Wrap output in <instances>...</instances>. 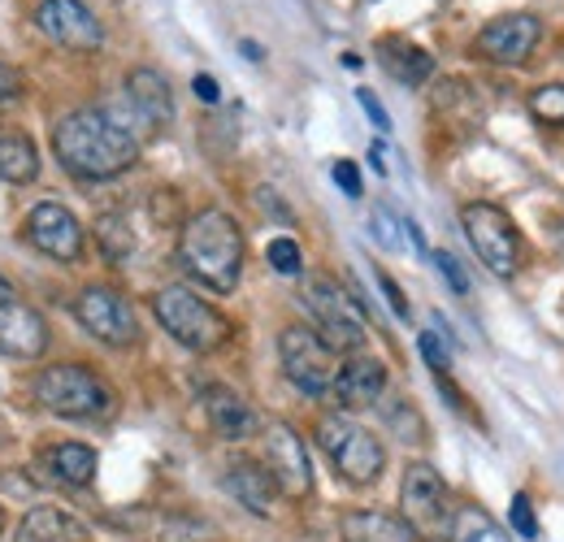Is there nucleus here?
<instances>
[{
  "instance_id": "nucleus-16",
  "label": "nucleus",
  "mask_w": 564,
  "mask_h": 542,
  "mask_svg": "<svg viewBox=\"0 0 564 542\" xmlns=\"http://www.w3.org/2000/svg\"><path fill=\"white\" fill-rule=\"evenodd\" d=\"M127 100H131L135 118H140L148 131H161V127L174 122V91H170V78L161 69L152 66L131 69L127 74Z\"/></svg>"
},
{
  "instance_id": "nucleus-29",
  "label": "nucleus",
  "mask_w": 564,
  "mask_h": 542,
  "mask_svg": "<svg viewBox=\"0 0 564 542\" xmlns=\"http://www.w3.org/2000/svg\"><path fill=\"white\" fill-rule=\"evenodd\" d=\"M512 530L521 539H539V521H534V508L525 495H512Z\"/></svg>"
},
{
  "instance_id": "nucleus-11",
  "label": "nucleus",
  "mask_w": 564,
  "mask_h": 542,
  "mask_svg": "<svg viewBox=\"0 0 564 542\" xmlns=\"http://www.w3.org/2000/svg\"><path fill=\"white\" fill-rule=\"evenodd\" d=\"M35 26H40L53 44H62V48H70V53H96L100 40H105L96 13H91L87 4H78V0H44V4L35 9Z\"/></svg>"
},
{
  "instance_id": "nucleus-19",
  "label": "nucleus",
  "mask_w": 564,
  "mask_h": 542,
  "mask_svg": "<svg viewBox=\"0 0 564 542\" xmlns=\"http://www.w3.org/2000/svg\"><path fill=\"white\" fill-rule=\"evenodd\" d=\"M200 404H205V416H209V425L221 438L243 443V438L257 434V412L243 404V395H235L230 387H217V382L205 387L200 391Z\"/></svg>"
},
{
  "instance_id": "nucleus-5",
  "label": "nucleus",
  "mask_w": 564,
  "mask_h": 542,
  "mask_svg": "<svg viewBox=\"0 0 564 542\" xmlns=\"http://www.w3.org/2000/svg\"><path fill=\"white\" fill-rule=\"evenodd\" d=\"M35 404L48 408L53 416L96 421L113 412V391L83 365H53L35 378Z\"/></svg>"
},
{
  "instance_id": "nucleus-38",
  "label": "nucleus",
  "mask_w": 564,
  "mask_h": 542,
  "mask_svg": "<svg viewBox=\"0 0 564 542\" xmlns=\"http://www.w3.org/2000/svg\"><path fill=\"white\" fill-rule=\"evenodd\" d=\"M369 161H373V170H378V174H387V161H382V148H369Z\"/></svg>"
},
{
  "instance_id": "nucleus-35",
  "label": "nucleus",
  "mask_w": 564,
  "mask_h": 542,
  "mask_svg": "<svg viewBox=\"0 0 564 542\" xmlns=\"http://www.w3.org/2000/svg\"><path fill=\"white\" fill-rule=\"evenodd\" d=\"M378 286L387 291V304H391V313H395V317L404 322V317H409V300H404V291H400V286H395V282H391L387 273H378Z\"/></svg>"
},
{
  "instance_id": "nucleus-17",
  "label": "nucleus",
  "mask_w": 564,
  "mask_h": 542,
  "mask_svg": "<svg viewBox=\"0 0 564 542\" xmlns=\"http://www.w3.org/2000/svg\"><path fill=\"white\" fill-rule=\"evenodd\" d=\"M226 490L257 517H270L274 512V499H279V481L265 469V460H252V456H235L226 465Z\"/></svg>"
},
{
  "instance_id": "nucleus-28",
  "label": "nucleus",
  "mask_w": 564,
  "mask_h": 542,
  "mask_svg": "<svg viewBox=\"0 0 564 542\" xmlns=\"http://www.w3.org/2000/svg\"><path fill=\"white\" fill-rule=\"evenodd\" d=\"M265 257H270V265H274V270H279V273H286V278H295V273L304 270V257H300V243H295V239H286V235H282V239H274V243H270V252H265Z\"/></svg>"
},
{
  "instance_id": "nucleus-24",
  "label": "nucleus",
  "mask_w": 564,
  "mask_h": 542,
  "mask_svg": "<svg viewBox=\"0 0 564 542\" xmlns=\"http://www.w3.org/2000/svg\"><path fill=\"white\" fill-rule=\"evenodd\" d=\"M378 53H382V66L391 69L400 83H409V87H422L425 78L434 74V57L417 44H409V40H382Z\"/></svg>"
},
{
  "instance_id": "nucleus-4",
  "label": "nucleus",
  "mask_w": 564,
  "mask_h": 542,
  "mask_svg": "<svg viewBox=\"0 0 564 542\" xmlns=\"http://www.w3.org/2000/svg\"><path fill=\"white\" fill-rule=\"evenodd\" d=\"M308 317H313V330L322 335V343L330 351H360L369 330H365V308L356 304V295H348L335 278H308L304 291H300Z\"/></svg>"
},
{
  "instance_id": "nucleus-2",
  "label": "nucleus",
  "mask_w": 564,
  "mask_h": 542,
  "mask_svg": "<svg viewBox=\"0 0 564 542\" xmlns=\"http://www.w3.org/2000/svg\"><path fill=\"white\" fill-rule=\"evenodd\" d=\"M178 261L196 282H205L209 291H235L239 270H243V230L235 226L230 213L205 208L196 213L183 235H178Z\"/></svg>"
},
{
  "instance_id": "nucleus-22",
  "label": "nucleus",
  "mask_w": 564,
  "mask_h": 542,
  "mask_svg": "<svg viewBox=\"0 0 564 542\" xmlns=\"http://www.w3.org/2000/svg\"><path fill=\"white\" fill-rule=\"evenodd\" d=\"M40 174V152L26 131H13V127H0V178L22 187Z\"/></svg>"
},
{
  "instance_id": "nucleus-32",
  "label": "nucleus",
  "mask_w": 564,
  "mask_h": 542,
  "mask_svg": "<svg viewBox=\"0 0 564 542\" xmlns=\"http://www.w3.org/2000/svg\"><path fill=\"white\" fill-rule=\"evenodd\" d=\"M434 265H438V273L452 282V291H456V295H465V291H469V278L460 273V261H456L452 252H434Z\"/></svg>"
},
{
  "instance_id": "nucleus-20",
  "label": "nucleus",
  "mask_w": 564,
  "mask_h": 542,
  "mask_svg": "<svg viewBox=\"0 0 564 542\" xmlns=\"http://www.w3.org/2000/svg\"><path fill=\"white\" fill-rule=\"evenodd\" d=\"M18 542H91V534L62 508H31L18 530Z\"/></svg>"
},
{
  "instance_id": "nucleus-1",
  "label": "nucleus",
  "mask_w": 564,
  "mask_h": 542,
  "mask_svg": "<svg viewBox=\"0 0 564 542\" xmlns=\"http://www.w3.org/2000/svg\"><path fill=\"white\" fill-rule=\"evenodd\" d=\"M53 152L74 178H118L140 161V139L105 109H74L53 131Z\"/></svg>"
},
{
  "instance_id": "nucleus-3",
  "label": "nucleus",
  "mask_w": 564,
  "mask_h": 542,
  "mask_svg": "<svg viewBox=\"0 0 564 542\" xmlns=\"http://www.w3.org/2000/svg\"><path fill=\"white\" fill-rule=\"evenodd\" d=\"M156 322L165 326V335H174V343H183L187 351H217L230 339V322L213 308L209 300H200L187 286H165L152 300Z\"/></svg>"
},
{
  "instance_id": "nucleus-12",
  "label": "nucleus",
  "mask_w": 564,
  "mask_h": 542,
  "mask_svg": "<svg viewBox=\"0 0 564 542\" xmlns=\"http://www.w3.org/2000/svg\"><path fill=\"white\" fill-rule=\"evenodd\" d=\"M26 239L62 265H74L83 257V226L66 204H35L31 217H26Z\"/></svg>"
},
{
  "instance_id": "nucleus-6",
  "label": "nucleus",
  "mask_w": 564,
  "mask_h": 542,
  "mask_svg": "<svg viewBox=\"0 0 564 542\" xmlns=\"http://www.w3.org/2000/svg\"><path fill=\"white\" fill-rule=\"evenodd\" d=\"M317 438H322L330 465L344 474V481H352V486H369V481H378L382 469H387L382 443L365 425L348 421V416H326L317 425Z\"/></svg>"
},
{
  "instance_id": "nucleus-36",
  "label": "nucleus",
  "mask_w": 564,
  "mask_h": 542,
  "mask_svg": "<svg viewBox=\"0 0 564 542\" xmlns=\"http://www.w3.org/2000/svg\"><path fill=\"white\" fill-rule=\"evenodd\" d=\"M422 356L430 360V369H434L438 378L447 373V351L438 347V339H434V335H422Z\"/></svg>"
},
{
  "instance_id": "nucleus-27",
  "label": "nucleus",
  "mask_w": 564,
  "mask_h": 542,
  "mask_svg": "<svg viewBox=\"0 0 564 542\" xmlns=\"http://www.w3.org/2000/svg\"><path fill=\"white\" fill-rule=\"evenodd\" d=\"M530 113L543 127H564V83H547L530 96Z\"/></svg>"
},
{
  "instance_id": "nucleus-30",
  "label": "nucleus",
  "mask_w": 564,
  "mask_h": 542,
  "mask_svg": "<svg viewBox=\"0 0 564 542\" xmlns=\"http://www.w3.org/2000/svg\"><path fill=\"white\" fill-rule=\"evenodd\" d=\"M18 100H22V74L0 62V113H4V109H13Z\"/></svg>"
},
{
  "instance_id": "nucleus-34",
  "label": "nucleus",
  "mask_w": 564,
  "mask_h": 542,
  "mask_svg": "<svg viewBox=\"0 0 564 542\" xmlns=\"http://www.w3.org/2000/svg\"><path fill=\"white\" fill-rule=\"evenodd\" d=\"M335 183L344 187V196H352V200H360V170H356L352 161H335Z\"/></svg>"
},
{
  "instance_id": "nucleus-10",
  "label": "nucleus",
  "mask_w": 564,
  "mask_h": 542,
  "mask_svg": "<svg viewBox=\"0 0 564 542\" xmlns=\"http://www.w3.org/2000/svg\"><path fill=\"white\" fill-rule=\"evenodd\" d=\"M400 503H404V521L409 530L443 539L452 534V517H447V486L430 465H409L404 486H400Z\"/></svg>"
},
{
  "instance_id": "nucleus-14",
  "label": "nucleus",
  "mask_w": 564,
  "mask_h": 542,
  "mask_svg": "<svg viewBox=\"0 0 564 542\" xmlns=\"http://www.w3.org/2000/svg\"><path fill=\"white\" fill-rule=\"evenodd\" d=\"M539 35H543V26L534 13H503L478 31V53L495 66H521L534 53Z\"/></svg>"
},
{
  "instance_id": "nucleus-9",
  "label": "nucleus",
  "mask_w": 564,
  "mask_h": 542,
  "mask_svg": "<svg viewBox=\"0 0 564 542\" xmlns=\"http://www.w3.org/2000/svg\"><path fill=\"white\" fill-rule=\"evenodd\" d=\"M74 317L83 322V330L91 339L109 343V347H131L140 339V317H135L131 300L118 295L113 286H87L74 304Z\"/></svg>"
},
{
  "instance_id": "nucleus-18",
  "label": "nucleus",
  "mask_w": 564,
  "mask_h": 542,
  "mask_svg": "<svg viewBox=\"0 0 564 542\" xmlns=\"http://www.w3.org/2000/svg\"><path fill=\"white\" fill-rule=\"evenodd\" d=\"M335 400L344 408H373L387 391V365L373 356H356L335 373Z\"/></svg>"
},
{
  "instance_id": "nucleus-21",
  "label": "nucleus",
  "mask_w": 564,
  "mask_h": 542,
  "mask_svg": "<svg viewBox=\"0 0 564 542\" xmlns=\"http://www.w3.org/2000/svg\"><path fill=\"white\" fill-rule=\"evenodd\" d=\"M339 534L344 542H417L409 521L391 512H348L339 521Z\"/></svg>"
},
{
  "instance_id": "nucleus-25",
  "label": "nucleus",
  "mask_w": 564,
  "mask_h": 542,
  "mask_svg": "<svg viewBox=\"0 0 564 542\" xmlns=\"http://www.w3.org/2000/svg\"><path fill=\"white\" fill-rule=\"evenodd\" d=\"M96 243H100V252H105V261H109V265L131 261V252H135L131 217H127V213H105V217L96 221Z\"/></svg>"
},
{
  "instance_id": "nucleus-13",
  "label": "nucleus",
  "mask_w": 564,
  "mask_h": 542,
  "mask_svg": "<svg viewBox=\"0 0 564 542\" xmlns=\"http://www.w3.org/2000/svg\"><path fill=\"white\" fill-rule=\"evenodd\" d=\"M265 469L274 474L282 495H291V499H304L313 490V465H308L304 438L282 421L265 430Z\"/></svg>"
},
{
  "instance_id": "nucleus-33",
  "label": "nucleus",
  "mask_w": 564,
  "mask_h": 542,
  "mask_svg": "<svg viewBox=\"0 0 564 542\" xmlns=\"http://www.w3.org/2000/svg\"><path fill=\"white\" fill-rule=\"evenodd\" d=\"M356 100H360V109L369 113V122H373L378 131H391V118H387V109L378 105V96H373L369 87H360V91H356Z\"/></svg>"
},
{
  "instance_id": "nucleus-26",
  "label": "nucleus",
  "mask_w": 564,
  "mask_h": 542,
  "mask_svg": "<svg viewBox=\"0 0 564 542\" xmlns=\"http://www.w3.org/2000/svg\"><path fill=\"white\" fill-rule=\"evenodd\" d=\"M447 539L452 542H508V534L495 525L482 508H456Z\"/></svg>"
},
{
  "instance_id": "nucleus-31",
  "label": "nucleus",
  "mask_w": 564,
  "mask_h": 542,
  "mask_svg": "<svg viewBox=\"0 0 564 542\" xmlns=\"http://www.w3.org/2000/svg\"><path fill=\"white\" fill-rule=\"evenodd\" d=\"M369 230H373V239H378L382 248H400V230H395V221H391L387 208H378V213L369 217Z\"/></svg>"
},
{
  "instance_id": "nucleus-8",
  "label": "nucleus",
  "mask_w": 564,
  "mask_h": 542,
  "mask_svg": "<svg viewBox=\"0 0 564 542\" xmlns=\"http://www.w3.org/2000/svg\"><path fill=\"white\" fill-rule=\"evenodd\" d=\"M282 373L291 378V387H300L304 395H326L335 387V351L322 343L317 330L308 326H286L279 335Z\"/></svg>"
},
{
  "instance_id": "nucleus-23",
  "label": "nucleus",
  "mask_w": 564,
  "mask_h": 542,
  "mask_svg": "<svg viewBox=\"0 0 564 542\" xmlns=\"http://www.w3.org/2000/svg\"><path fill=\"white\" fill-rule=\"evenodd\" d=\"M40 460H44L48 477H57V481H66V486H87V481L96 477V452L83 447V443H57V447H48Z\"/></svg>"
},
{
  "instance_id": "nucleus-15",
  "label": "nucleus",
  "mask_w": 564,
  "mask_h": 542,
  "mask_svg": "<svg viewBox=\"0 0 564 542\" xmlns=\"http://www.w3.org/2000/svg\"><path fill=\"white\" fill-rule=\"evenodd\" d=\"M44 347H48L44 317L31 304H22V300L0 291V356L35 360V356H44Z\"/></svg>"
},
{
  "instance_id": "nucleus-37",
  "label": "nucleus",
  "mask_w": 564,
  "mask_h": 542,
  "mask_svg": "<svg viewBox=\"0 0 564 542\" xmlns=\"http://www.w3.org/2000/svg\"><path fill=\"white\" fill-rule=\"evenodd\" d=\"M192 87H196V96H200L205 105H217V100H221V91H217V83H213L209 74H196V83H192Z\"/></svg>"
},
{
  "instance_id": "nucleus-7",
  "label": "nucleus",
  "mask_w": 564,
  "mask_h": 542,
  "mask_svg": "<svg viewBox=\"0 0 564 542\" xmlns=\"http://www.w3.org/2000/svg\"><path fill=\"white\" fill-rule=\"evenodd\" d=\"M460 226L478 252V261L495 273V278H512L517 261H521V235L512 226V217L499 204L474 200L460 208Z\"/></svg>"
}]
</instances>
